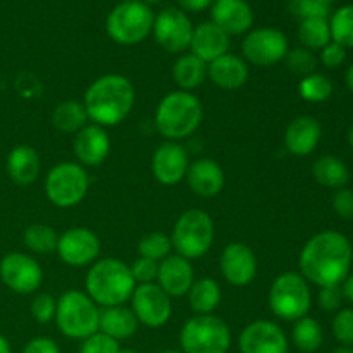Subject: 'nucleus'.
<instances>
[{"instance_id": "18", "label": "nucleus", "mask_w": 353, "mask_h": 353, "mask_svg": "<svg viewBox=\"0 0 353 353\" xmlns=\"http://www.w3.org/2000/svg\"><path fill=\"white\" fill-rule=\"evenodd\" d=\"M190 159L179 141H165L152 155V174L161 185L174 186L186 178Z\"/></svg>"}, {"instance_id": "4", "label": "nucleus", "mask_w": 353, "mask_h": 353, "mask_svg": "<svg viewBox=\"0 0 353 353\" xmlns=\"http://www.w3.org/2000/svg\"><path fill=\"white\" fill-rule=\"evenodd\" d=\"M203 121V105L192 92L168 93L155 109L154 123L168 141H181L192 137Z\"/></svg>"}, {"instance_id": "24", "label": "nucleus", "mask_w": 353, "mask_h": 353, "mask_svg": "<svg viewBox=\"0 0 353 353\" xmlns=\"http://www.w3.org/2000/svg\"><path fill=\"white\" fill-rule=\"evenodd\" d=\"M248 64L245 62L243 57L234 54H224L207 64V78L221 90H240L248 81Z\"/></svg>"}, {"instance_id": "9", "label": "nucleus", "mask_w": 353, "mask_h": 353, "mask_svg": "<svg viewBox=\"0 0 353 353\" xmlns=\"http://www.w3.org/2000/svg\"><path fill=\"white\" fill-rule=\"evenodd\" d=\"M179 345L183 353H228L231 348V330L214 314L193 316L183 324Z\"/></svg>"}, {"instance_id": "46", "label": "nucleus", "mask_w": 353, "mask_h": 353, "mask_svg": "<svg viewBox=\"0 0 353 353\" xmlns=\"http://www.w3.org/2000/svg\"><path fill=\"white\" fill-rule=\"evenodd\" d=\"M333 210L341 219H353V190L340 188L333 196Z\"/></svg>"}, {"instance_id": "2", "label": "nucleus", "mask_w": 353, "mask_h": 353, "mask_svg": "<svg viewBox=\"0 0 353 353\" xmlns=\"http://www.w3.org/2000/svg\"><path fill=\"white\" fill-rule=\"evenodd\" d=\"M137 93L126 76L103 74L86 88L83 105L88 119L102 128L123 123L134 107Z\"/></svg>"}, {"instance_id": "39", "label": "nucleus", "mask_w": 353, "mask_h": 353, "mask_svg": "<svg viewBox=\"0 0 353 353\" xmlns=\"http://www.w3.org/2000/svg\"><path fill=\"white\" fill-rule=\"evenodd\" d=\"M288 10L300 21L312 17H330V6L321 0H288Z\"/></svg>"}, {"instance_id": "41", "label": "nucleus", "mask_w": 353, "mask_h": 353, "mask_svg": "<svg viewBox=\"0 0 353 353\" xmlns=\"http://www.w3.org/2000/svg\"><path fill=\"white\" fill-rule=\"evenodd\" d=\"M119 341L97 331L95 334L81 341L79 353H119Z\"/></svg>"}, {"instance_id": "21", "label": "nucleus", "mask_w": 353, "mask_h": 353, "mask_svg": "<svg viewBox=\"0 0 353 353\" xmlns=\"http://www.w3.org/2000/svg\"><path fill=\"white\" fill-rule=\"evenodd\" d=\"M155 281L171 299L185 296L188 295L190 288L195 283V269H193L192 262L186 261L181 255H169L164 261L159 262V272Z\"/></svg>"}, {"instance_id": "17", "label": "nucleus", "mask_w": 353, "mask_h": 353, "mask_svg": "<svg viewBox=\"0 0 353 353\" xmlns=\"http://www.w3.org/2000/svg\"><path fill=\"white\" fill-rule=\"evenodd\" d=\"M221 274L231 286L243 288L255 279L259 262L255 252L243 241H233L226 245L219 261Z\"/></svg>"}, {"instance_id": "28", "label": "nucleus", "mask_w": 353, "mask_h": 353, "mask_svg": "<svg viewBox=\"0 0 353 353\" xmlns=\"http://www.w3.org/2000/svg\"><path fill=\"white\" fill-rule=\"evenodd\" d=\"M171 74L172 81L178 85L179 90L193 92V90L200 88L207 79V64L190 52V54H183L176 59Z\"/></svg>"}, {"instance_id": "55", "label": "nucleus", "mask_w": 353, "mask_h": 353, "mask_svg": "<svg viewBox=\"0 0 353 353\" xmlns=\"http://www.w3.org/2000/svg\"><path fill=\"white\" fill-rule=\"evenodd\" d=\"M159 353H183L181 350H162V352H159Z\"/></svg>"}, {"instance_id": "15", "label": "nucleus", "mask_w": 353, "mask_h": 353, "mask_svg": "<svg viewBox=\"0 0 353 353\" xmlns=\"http://www.w3.org/2000/svg\"><path fill=\"white\" fill-rule=\"evenodd\" d=\"M100 238L88 228H71L59 236L57 255L71 268H85L99 261Z\"/></svg>"}, {"instance_id": "27", "label": "nucleus", "mask_w": 353, "mask_h": 353, "mask_svg": "<svg viewBox=\"0 0 353 353\" xmlns=\"http://www.w3.org/2000/svg\"><path fill=\"white\" fill-rule=\"evenodd\" d=\"M138 326H140V323H138L137 316L128 307L117 305L100 309L99 331L110 336L112 340H130L131 336L137 334Z\"/></svg>"}, {"instance_id": "57", "label": "nucleus", "mask_w": 353, "mask_h": 353, "mask_svg": "<svg viewBox=\"0 0 353 353\" xmlns=\"http://www.w3.org/2000/svg\"><path fill=\"white\" fill-rule=\"evenodd\" d=\"M321 2H323V3H326V6H331V3H333L334 0H321Z\"/></svg>"}, {"instance_id": "3", "label": "nucleus", "mask_w": 353, "mask_h": 353, "mask_svg": "<svg viewBox=\"0 0 353 353\" xmlns=\"http://www.w3.org/2000/svg\"><path fill=\"white\" fill-rule=\"evenodd\" d=\"M86 295L99 307H117L130 302L137 281L130 265L114 257L100 259L90 265L85 278Z\"/></svg>"}, {"instance_id": "40", "label": "nucleus", "mask_w": 353, "mask_h": 353, "mask_svg": "<svg viewBox=\"0 0 353 353\" xmlns=\"http://www.w3.org/2000/svg\"><path fill=\"white\" fill-rule=\"evenodd\" d=\"M333 334L341 347H353V309L338 310L333 319Z\"/></svg>"}, {"instance_id": "42", "label": "nucleus", "mask_w": 353, "mask_h": 353, "mask_svg": "<svg viewBox=\"0 0 353 353\" xmlns=\"http://www.w3.org/2000/svg\"><path fill=\"white\" fill-rule=\"evenodd\" d=\"M57 300L48 293H40L31 302V316L38 324H48L55 317Z\"/></svg>"}, {"instance_id": "7", "label": "nucleus", "mask_w": 353, "mask_h": 353, "mask_svg": "<svg viewBox=\"0 0 353 353\" xmlns=\"http://www.w3.org/2000/svg\"><path fill=\"white\" fill-rule=\"evenodd\" d=\"M268 302L269 309L278 319L295 323L309 314L312 307V293L302 274L283 272L272 281Z\"/></svg>"}, {"instance_id": "53", "label": "nucleus", "mask_w": 353, "mask_h": 353, "mask_svg": "<svg viewBox=\"0 0 353 353\" xmlns=\"http://www.w3.org/2000/svg\"><path fill=\"white\" fill-rule=\"evenodd\" d=\"M348 143H350V147L353 148V124H352L350 131H348Z\"/></svg>"}, {"instance_id": "48", "label": "nucleus", "mask_w": 353, "mask_h": 353, "mask_svg": "<svg viewBox=\"0 0 353 353\" xmlns=\"http://www.w3.org/2000/svg\"><path fill=\"white\" fill-rule=\"evenodd\" d=\"M179 9L185 12H202V10L212 7L214 0H178Z\"/></svg>"}, {"instance_id": "1", "label": "nucleus", "mask_w": 353, "mask_h": 353, "mask_svg": "<svg viewBox=\"0 0 353 353\" xmlns=\"http://www.w3.org/2000/svg\"><path fill=\"white\" fill-rule=\"evenodd\" d=\"M353 261L350 240L340 231L326 230L314 234L299 257V268L307 281L319 288L340 286L348 278Z\"/></svg>"}, {"instance_id": "49", "label": "nucleus", "mask_w": 353, "mask_h": 353, "mask_svg": "<svg viewBox=\"0 0 353 353\" xmlns=\"http://www.w3.org/2000/svg\"><path fill=\"white\" fill-rule=\"evenodd\" d=\"M341 290H343V296L348 300V302L353 303V274L348 276L343 283H341Z\"/></svg>"}, {"instance_id": "13", "label": "nucleus", "mask_w": 353, "mask_h": 353, "mask_svg": "<svg viewBox=\"0 0 353 353\" xmlns=\"http://www.w3.org/2000/svg\"><path fill=\"white\" fill-rule=\"evenodd\" d=\"M130 302L138 323L152 330L165 326L172 316L171 296L157 283L137 285Z\"/></svg>"}, {"instance_id": "6", "label": "nucleus", "mask_w": 353, "mask_h": 353, "mask_svg": "<svg viewBox=\"0 0 353 353\" xmlns=\"http://www.w3.org/2000/svg\"><path fill=\"white\" fill-rule=\"evenodd\" d=\"M214 234L216 228L212 217L202 209H190L176 219L171 233V243L176 254L192 262L203 257L210 250Z\"/></svg>"}, {"instance_id": "10", "label": "nucleus", "mask_w": 353, "mask_h": 353, "mask_svg": "<svg viewBox=\"0 0 353 353\" xmlns=\"http://www.w3.org/2000/svg\"><path fill=\"white\" fill-rule=\"evenodd\" d=\"M90 178L86 169L78 162H59L45 178V195L59 209L76 207L86 196Z\"/></svg>"}, {"instance_id": "50", "label": "nucleus", "mask_w": 353, "mask_h": 353, "mask_svg": "<svg viewBox=\"0 0 353 353\" xmlns=\"http://www.w3.org/2000/svg\"><path fill=\"white\" fill-rule=\"evenodd\" d=\"M0 353H12L9 340H7L2 333H0Z\"/></svg>"}, {"instance_id": "37", "label": "nucleus", "mask_w": 353, "mask_h": 353, "mask_svg": "<svg viewBox=\"0 0 353 353\" xmlns=\"http://www.w3.org/2000/svg\"><path fill=\"white\" fill-rule=\"evenodd\" d=\"M171 250V236H168L164 233H159V231L145 234L140 240V243H138V254H140V257L150 259V261L155 262H161L165 257H169Z\"/></svg>"}, {"instance_id": "32", "label": "nucleus", "mask_w": 353, "mask_h": 353, "mask_svg": "<svg viewBox=\"0 0 353 353\" xmlns=\"http://www.w3.org/2000/svg\"><path fill=\"white\" fill-rule=\"evenodd\" d=\"M292 341L302 353H316L324 343L323 326L314 317H302L293 324Z\"/></svg>"}, {"instance_id": "5", "label": "nucleus", "mask_w": 353, "mask_h": 353, "mask_svg": "<svg viewBox=\"0 0 353 353\" xmlns=\"http://www.w3.org/2000/svg\"><path fill=\"white\" fill-rule=\"evenodd\" d=\"M54 321L65 338L83 341L99 331L100 309L85 292L69 290L59 296Z\"/></svg>"}, {"instance_id": "22", "label": "nucleus", "mask_w": 353, "mask_h": 353, "mask_svg": "<svg viewBox=\"0 0 353 353\" xmlns=\"http://www.w3.org/2000/svg\"><path fill=\"white\" fill-rule=\"evenodd\" d=\"M185 179L190 190L203 199H212L219 195L226 183V176L219 162L205 157L190 162Z\"/></svg>"}, {"instance_id": "23", "label": "nucleus", "mask_w": 353, "mask_h": 353, "mask_svg": "<svg viewBox=\"0 0 353 353\" xmlns=\"http://www.w3.org/2000/svg\"><path fill=\"white\" fill-rule=\"evenodd\" d=\"M323 137L321 123L314 116H300L288 124L285 131L286 150L296 157H307L319 145Z\"/></svg>"}, {"instance_id": "36", "label": "nucleus", "mask_w": 353, "mask_h": 353, "mask_svg": "<svg viewBox=\"0 0 353 353\" xmlns=\"http://www.w3.org/2000/svg\"><path fill=\"white\" fill-rule=\"evenodd\" d=\"M299 93L305 102H326L333 95V83L327 76L321 74V72H314V74L302 78V81L299 83Z\"/></svg>"}, {"instance_id": "52", "label": "nucleus", "mask_w": 353, "mask_h": 353, "mask_svg": "<svg viewBox=\"0 0 353 353\" xmlns=\"http://www.w3.org/2000/svg\"><path fill=\"white\" fill-rule=\"evenodd\" d=\"M333 353H353V350L350 347H340V348H336Z\"/></svg>"}, {"instance_id": "34", "label": "nucleus", "mask_w": 353, "mask_h": 353, "mask_svg": "<svg viewBox=\"0 0 353 353\" xmlns=\"http://www.w3.org/2000/svg\"><path fill=\"white\" fill-rule=\"evenodd\" d=\"M23 241L28 250H31L33 254L47 255L55 252V248H57L59 234L54 228L47 226V224L34 223L24 230Z\"/></svg>"}, {"instance_id": "45", "label": "nucleus", "mask_w": 353, "mask_h": 353, "mask_svg": "<svg viewBox=\"0 0 353 353\" xmlns=\"http://www.w3.org/2000/svg\"><path fill=\"white\" fill-rule=\"evenodd\" d=\"M347 61V48L341 47L336 41H330L326 47L321 50V64L327 69H336L345 64Z\"/></svg>"}, {"instance_id": "12", "label": "nucleus", "mask_w": 353, "mask_h": 353, "mask_svg": "<svg viewBox=\"0 0 353 353\" xmlns=\"http://www.w3.org/2000/svg\"><path fill=\"white\" fill-rule=\"evenodd\" d=\"M193 30L195 26L185 10L168 7L155 16L152 33L159 47L164 48L165 52L183 54L190 48Z\"/></svg>"}, {"instance_id": "19", "label": "nucleus", "mask_w": 353, "mask_h": 353, "mask_svg": "<svg viewBox=\"0 0 353 353\" xmlns=\"http://www.w3.org/2000/svg\"><path fill=\"white\" fill-rule=\"evenodd\" d=\"M210 21L228 37L245 34L254 26V10L247 0H214Z\"/></svg>"}, {"instance_id": "29", "label": "nucleus", "mask_w": 353, "mask_h": 353, "mask_svg": "<svg viewBox=\"0 0 353 353\" xmlns=\"http://www.w3.org/2000/svg\"><path fill=\"white\" fill-rule=\"evenodd\" d=\"M188 303L196 316H209L219 307L223 293L216 279L202 278L192 285L188 292Z\"/></svg>"}, {"instance_id": "20", "label": "nucleus", "mask_w": 353, "mask_h": 353, "mask_svg": "<svg viewBox=\"0 0 353 353\" xmlns=\"http://www.w3.org/2000/svg\"><path fill=\"white\" fill-rule=\"evenodd\" d=\"M72 150H74L78 164L95 168L105 162L110 152V138L107 134L105 128L99 124H86L81 131L74 134L72 141Z\"/></svg>"}, {"instance_id": "56", "label": "nucleus", "mask_w": 353, "mask_h": 353, "mask_svg": "<svg viewBox=\"0 0 353 353\" xmlns=\"http://www.w3.org/2000/svg\"><path fill=\"white\" fill-rule=\"evenodd\" d=\"M141 2H145V3H155V2H161V0H141Z\"/></svg>"}, {"instance_id": "58", "label": "nucleus", "mask_w": 353, "mask_h": 353, "mask_svg": "<svg viewBox=\"0 0 353 353\" xmlns=\"http://www.w3.org/2000/svg\"><path fill=\"white\" fill-rule=\"evenodd\" d=\"M119 2H131V0H119Z\"/></svg>"}, {"instance_id": "16", "label": "nucleus", "mask_w": 353, "mask_h": 353, "mask_svg": "<svg viewBox=\"0 0 353 353\" xmlns=\"http://www.w3.org/2000/svg\"><path fill=\"white\" fill-rule=\"evenodd\" d=\"M240 353H288L290 341L279 324L272 321H254L238 336Z\"/></svg>"}, {"instance_id": "51", "label": "nucleus", "mask_w": 353, "mask_h": 353, "mask_svg": "<svg viewBox=\"0 0 353 353\" xmlns=\"http://www.w3.org/2000/svg\"><path fill=\"white\" fill-rule=\"evenodd\" d=\"M345 79H347V86L350 88V92L353 93V64L348 68L347 74H345Z\"/></svg>"}, {"instance_id": "44", "label": "nucleus", "mask_w": 353, "mask_h": 353, "mask_svg": "<svg viewBox=\"0 0 353 353\" xmlns=\"http://www.w3.org/2000/svg\"><path fill=\"white\" fill-rule=\"evenodd\" d=\"M343 290L340 286H324L321 288L319 296V307L324 310V312H338L341 307V302H343Z\"/></svg>"}, {"instance_id": "38", "label": "nucleus", "mask_w": 353, "mask_h": 353, "mask_svg": "<svg viewBox=\"0 0 353 353\" xmlns=\"http://www.w3.org/2000/svg\"><path fill=\"white\" fill-rule=\"evenodd\" d=\"M285 64L293 74L305 78V76L316 72L319 61H317V57L314 55L312 50L303 47H296L288 50V54H286L285 57Z\"/></svg>"}, {"instance_id": "26", "label": "nucleus", "mask_w": 353, "mask_h": 353, "mask_svg": "<svg viewBox=\"0 0 353 353\" xmlns=\"http://www.w3.org/2000/svg\"><path fill=\"white\" fill-rule=\"evenodd\" d=\"M40 155L31 145H16L7 154L6 171L10 181L19 186H28L37 181L40 174Z\"/></svg>"}, {"instance_id": "47", "label": "nucleus", "mask_w": 353, "mask_h": 353, "mask_svg": "<svg viewBox=\"0 0 353 353\" xmlns=\"http://www.w3.org/2000/svg\"><path fill=\"white\" fill-rule=\"evenodd\" d=\"M21 353H61V348L52 338L38 336L28 341Z\"/></svg>"}, {"instance_id": "14", "label": "nucleus", "mask_w": 353, "mask_h": 353, "mask_svg": "<svg viewBox=\"0 0 353 353\" xmlns=\"http://www.w3.org/2000/svg\"><path fill=\"white\" fill-rule=\"evenodd\" d=\"M0 281L17 295H31L43 281V269L31 255L10 252L0 259Z\"/></svg>"}, {"instance_id": "25", "label": "nucleus", "mask_w": 353, "mask_h": 353, "mask_svg": "<svg viewBox=\"0 0 353 353\" xmlns=\"http://www.w3.org/2000/svg\"><path fill=\"white\" fill-rule=\"evenodd\" d=\"M190 50L200 61L210 64L217 57L228 54V50H230V37L219 26H216L212 21H207V23L199 24L193 30Z\"/></svg>"}, {"instance_id": "31", "label": "nucleus", "mask_w": 353, "mask_h": 353, "mask_svg": "<svg viewBox=\"0 0 353 353\" xmlns=\"http://www.w3.org/2000/svg\"><path fill=\"white\" fill-rule=\"evenodd\" d=\"M88 114H86L83 102L78 100H65L61 102L52 112V124L57 128L61 133L76 134L81 131L88 123Z\"/></svg>"}, {"instance_id": "30", "label": "nucleus", "mask_w": 353, "mask_h": 353, "mask_svg": "<svg viewBox=\"0 0 353 353\" xmlns=\"http://www.w3.org/2000/svg\"><path fill=\"white\" fill-rule=\"evenodd\" d=\"M312 176L326 188H345L350 181V171L341 159L334 155H323L312 165Z\"/></svg>"}, {"instance_id": "35", "label": "nucleus", "mask_w": 353, "mask_h": 353, "mask_svg": "<svg viewBox=\"0 0 353 353\" xmlns=\"http://www.w3.org/2000/svg\"><path fill=\"white\" fill-rule=\"evenodd\" d=\"M331 40L345 48H353V3L334 10L330 17Z\"/></svg>"}, {"instance_id": "8", "label": "nucleus", "mask_w": 353, "mask_h": 353, "mask_svg": "<svg viewBox=\"0 0 353 353\" xmlns=\"http://www.w3.org/2000/svg\"><path fill=\"white\" fill-rule=\"evenodd\" d=\"M155 14L141 0L119 2L105 19L107 34L119 45H138L152 33Z\"/></svg>"}, {"instance_id": "11", "label": "nucleus", "mask_w": 353, "mask_h": 353, "mask_svg": "<svg viewBox=\"0 0 353 353\" xmlns=\"http://www.w3.org/2000/svg\"><path fill=\"white\" fill-rule=\"evenodd\" d=\"M288 50V38L278 28H255L248 31L241 41L245 62L257 68H272L279 64L285 61Z\"/></svg>"}, {"instance_id": "43", "label": "nucleus", "mask_w": 353, "mask_h": 353, "mask_svg": "<svg viewBox=\"0 0 353 353\" xmlns=\"http://www.w3.org/2000/svg\"><path fill=\"white\" fill-rule=\"evenodd\" d=\"M133 279L137 285H145V283H154L157 279L159 262L150 261V259L138 257L133 264L130 265Z\"/></svg>"}, {"instance_id": "54", "label": "nucleus", "mask_w": 353, "mask_h": 353, "mask_svg": "<svg viewBox=\"0 0 353 353\" xmlns=\"http://www.w3.org/2000/svg\"><path fill=\"white\" fill-rule=\"evenodd\" d=\"M119 353H140V352L133 350V348H121Z\"/></svg>"}, {"instance_id": "33", "label": "nucleus", "mask_w": 353, "mask_h": 353, "mask_svg": "<svg viewBox=\"0 0 353 353\" xmlns=\"http://www.w3.org/2000/svg\"><path fill=\"white\" fill-rule=\"evenodd\" d=\"M299 40L303 48L309 50H323L331 40L330 19L326 17H312V19L300 21Z\"/></svg>"}]
</instances>
